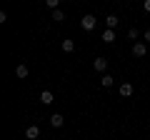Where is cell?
Returning a JSON list of instances; mask_svg holds the SVG:
<instances>
[{
  "label": "cell",
  "instance_id": "6da1fadb",
  "mask_svg": "<svg viewBox=\"0 0 150 140\" xmlns=\"http://www.w3.org/2000/svg\"><path fill=\"white\" fill-rule=\"evenodd\" d=\"M95 15H90V13H88V15H83L80 18V25H83V30H95Z\"/></svg>",
  "mask_w": 150,
  "mask_h": 140
},
{
  "label": "cell",
  "instance_id": "7a4b0ae2",
  "mask_svg": "<svg viewBox=\"0 0 150 140\" xmlns=\"http://www.w3.org/2000/svg\"><path fill=\"white\" fill-rule=\"evenodd\" d=\"M25 138L28 140H38L40 138V128H38V125H28L25 128Z\"/></svg>",
  "mask_w": 150,
  "mask_h": 140
},
{
  "label": "cell",
  "instance_id": "3957f363",
  "mask_svg": "<svg viewBox=\"0 0 150 140\" xmlns=\"http://www.w3.org/2000/svg\"><path fill=\"white\" fill-rule=\"evenodd\" d=\"M145 53H148V45L145 43H133V55L135 58H145Z\"/></svg>",
  "mask_w": 150,
  "mask_h": 140
},
{
  "label": "cell",
  "instance_id": "277c9868",
  "mask_svg": "<svg viewBox=\"0 0 150 140\" xmlns=\"http://www.w3.org/2000/svg\"><path fill=\"white\" fill-rule=\"evenodd\" d=\"M93 65H95L98 73H105V70H108V60L105 58H95V63H93Z\"/></svg>",
  "mask_w": 150,
  "mask_h": 140
},
{
  "label": "cell",
  "instance_id": "5b68a950",
  "mask_svg": "<svg viewBox=\"0 0 150 140\" xmlns=\"http://www.w3.org/2000/svg\"><path fill=\"white\" fill-rule=\"evenodd\" d=\"M63 123H65V118H63V115H58V113H55V115H50V125H53V128H63Z\"/></svg>",
  "mask_w": 150,
  "mask_h": 140
},
{
  "label": "cell",
  "instance_id": "8992f818",
  "mask_svg": "<svg viewBox=\"0 0 150 140\" xmlns=\"http://www.w3.org/2000/svg\"><path fill=\"white\" fill-rule=\"evenodd\" d=\"M118 18H115V15H108L105 18V28H108V30H115V28H118Z\"/></svg>",
  "mask_w": 150,
  "mask_h": 140
},
{
  "label": "cell",
  "instance_id": "52a82bcc",
  "mask_svg": "<svg viewBox=\"0 0 150 140\" xmlns=\"http://www.w3.org/2000/svg\"><path fill=\"white\" fill-rule=\"evenodd\" d=\"M53 100H55V98H53V93H50V90H43V93H40V103H43V105H50Z\"/></svg>",
  "mask_w": 150,
  "mask_h": 140
},
{
  "label": "cell",
  "instance_id": "ba28073f",
  "mask_svg": "<svg viewBox=\"0 0 150 140\" xmlns=\"http://www.w3.org/2000/svg\"><path fill=\"white\" fill-rule=\"evenodd\" d=\"M120 95L130 98V95H133V85H130V83H123V85H120Z\"/></svg>",
  "mask_w": 150,
  "mask_h": 140
},
{
  "label": "cell",
  "instance_id": "9c48e42d",
  "mask_svg": "<svg viewBox=\"0 0 150 140\" xmlns=\"http://www.w3.org/2000/svg\"><path fill=\"white\" fill-rule=\"evenodd\" d=\"M112 83H115V78H112V75H108V73L100 78V85H103V88H112Z\"/></svg>",
  "mask_w": 150,
  "mask_h": 140
},
{
  "label": "cell",
  "instance_id": "30bf717a",
  "mask_svg": "<svg viewBox=\"0 0 150 140\" xmlns=\"http://www.w3.org/2000/svg\"><path fill=\"white\" fill-rule=\"evenodd\" d=\"M15 75H18V78H28V65H25V63H20V65L15 68Z\"/></svg>",
  "mask_w": 150,
  "mask_h": 140
},
{
  "label": "cell",
  "instance_id": "8fae6325",
  "mask_svg": "<svg viewBox=\"0 0 150 140\" xmlns=\"http://www.w3.org/2000/svg\"><path fill=\"white\" fill-rule=\"evenodd\" d=\"M115 40V30H108L105 28V33H103V43H112Z\"/></svg>",
  "mask_w": 150,
  "mask_h": 140
},
{
  "label": "cell",
  "instance_id": "7c38bea8",
  "mask_svg": "<svg viewBox=\"0 0 150 140\" xmlns=\"http://www.w3.org/2000/svg\"><path fill=\"white\" fill-rule=\"evenodd\" d=\"M63 50L65 53H73L75 50V40H63Z\"/></svg>",
  "mask_w": 150,
  "mask_h": 140
},
{
  "label": "cell",
  "instance_id": "4fadbf2b",
  "mask_svg": "<svg viewBox=\"0 0 150 140\" xmlns=\"http://www.w3.org/2000/svg\"><path fill=\"white\" fill-rule=\"evenodd\" d=\"M53 20H55V23H63V20H65V13L60 10V8H58V10H53Z\"/></svg>",
  "mask_w": 150,
  "mask_h": 140
},
{
  "label": "cell",
  "instance_id": "5bb4252c",
  "mask_svg": "<svg viewBox=\"0 0 150 140\" xmlns=\"http://www.w3.org/2000/svg\"><path fill=\"white\" fill-rule=\"evenodd\" d=\"M128 38L133 40V43H138V38H140V33H138V28H130V30H128Z\"/></svg>",
  "mask_w": 150,
  "mask_h": 140
},
{
  "label": "cell",
  "instance_id": "9a60e30c",
  "mask_svg": "<svg viewBox=\"0 0 150 140\" xmlns=\"http://www.w3.org/2000/svg\"><path fill=\"white\" fill-rule=\"evenodd\" d=\"M45 5H48L50 10H58V5H60V0H45Z\"/></svg>",
  "mask_w": 150,
  "mask_h": 140
},
{
  "label": "cell",
  "instance_id": "2e32d148",
  "mask_svg": "<svg viewBox=\"0 0 150 140\" xmlns=\"http://www.w3.org/2000/svg\"><path fill=\"white\" fill-rule=\"evenodd\" d=\"M143 38H145V43H150V30H145V33H143Z\"/></svg>",
  "mask_w": 150,
  "mask_h": 140
},
{
  "label": "cell",
  "instance_id": "e0dca14e",
  "mask_svg": "<svg viewBox=\"0 0 150 140\" xmlns=\"http://www.w3.org/2000/svg\"><path fill=\"white\" fill-rule=\"evenodd\" d=\"M143 8H145V13H150V0H145V3H143Z\"/></svg>",
  "mask_w": 150,
  "mask_h": 140
},
{
  "label": "cell",
  "instance_id": "ac0fdd59",
  "mask_svg": "<svg viewBox=\"0 0 150 140\" xmlns=\"http://www.w3.org/2000/svg\"><path fill=\"white\" fill-rule=\"evenodd\" d=\"M115 3H120V0H115Z\"/></svg>",
  "mask_w": 150,
  "mask_h": 140
}]
</instances>
